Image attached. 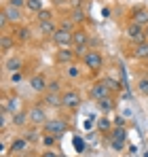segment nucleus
Masks as SVG:
<instances>
[{
    "label": "nucleus",
    "instance_id": "1",
    "mask_svg": "<svg viewBox=\"0 0 148 157\" xmlns=\"http://www.w3.org/2000/svg\"><path fill=\"white\" fill-rule=\"evenodd\" d=\"M70 130V125H68V121L66 119H59V117H55V119H49L45 125H43V132L45 134H53V136H64L66 132Z\"/></svg>",
    "mask_w": 148,
    "mask_h": 157
},
{
    "label": "nucleus",
    "instance_id": "2",
    "mask_svg": "<svg viewBox=\"0 0 148 157\" xmlns=\"http://www.w3.org/2000/svg\"><path fill=\"white\" fill-rule=\"evenodd\" d=\"M87 43H89V32L87 30L78 28L72 32V45L76 49V55H85L83 51H87Z\"/></svg>",
    "mask_w": 148,
    "mask_h": 157
},
{
    "label": "nucleus",
    "instance_id": "3",
    "mask_svg": "<svg viewBox=\"0 0 148 157\" xmlns=\"http://www.w3.org/2000/svg\"><path fill=\"white\" fill-rule=\"evenodd\" d=\"M72 32H74V30H68V28L59 26L51 38H53V43H55L59 49H66V47H70V45H72Z\"/></svg>",
    "mask_w": 148,
    "mask_h": 157
},
{
    "label": "nucleus",
    "instance_id": "4",
    "mask_svg": "<svg viewBox=\"0 0 148 157\" xmlns=\"http://www.w3.org/2000/svg\"><path fill=\"white\" fill-rule=\"evenodd\" d=\"M83 102V98H80V94L76 91V89H64L61 91V106L64 108H78Z\"/></svg>",
    "mask_w": 148,
    "mask_h": 157
},
{
    "label": "nucleus",
    "instance_id": "5",
    "mask_svg": "<svg viewBox=\"0 0 148 157\" xmlns=\"http://www.w3.org/2000/svg\"><path fill=\"white\" fill-rule=\"evenodd\" d=\"M28 117H30V123L32 125H45L49 121L47 117V110H45V104H36L28 110Z\"/></svg>",
    "mask_w": 148,
    "mask_h": 157
},
{
    "label": "nucleus",
    "instance_id": "6",
    "mask_svg": "<svg viewBox=\"0 0 148 157\" xmlns=\"http://www.w3.org/2000/svg\"><path fill=\"white\" fill-rule=\"evenodd\" d=\"M83 64L89 68V70H99L104 66V57L99 51H85L83 55Z\"/></svg>",
    "mask_w": 148,
    "mask_h": 157
},
{
    "label": "nucleus",
    "instance_id": "7",
    "mask_svg": "<svg viewBox=\"0 0 148 157\" xmlns=\"http://www.w3.org/2000/svg\"><path fill=\"white\" fill-rule=\"evenodd\" d=\"M89 96H91V100L99 102L102 98H108V96H112V91L106 87V83H104V81H95V83L89 87Z\"/></svg>",
    "mask_w": 148,
    "mask_h": 157
},
{
    "label": "nucleus",
    "instance_id": "8",
    "mask_svg": "<svg viewBox=\"0 0 148 157\" xmlns=\"http://www.w3.org/2000/svg\"><path fill=\"white\" fill-rule=\"evenodd\" d=\"M125 34H127V38L133 40V43H142V40H146V28L138 26V24H133V21L127 26Z\"/></svg>",
    "mask_w": 148,
    "mask_h": 157
},
{
    "label": "nucleus",
    "instance_id": "9",
    "mask_svg": "<svg viewBox=\"0 0 148 157\" xmlns=\"http://www.w3.org/2000/svg\"><path fill=\"white\" fill-rule=\"evenodd\" d=\"M129 15H131V21H133V24L144 26V28L148 26V9L146 6H135Z\"/></svg>",
    "mask_w": 148,
    "mask_h": 157
},
{
    "label": "nucleus",
    "instance_id": "10",
    "mask_svg": "<svg viewBox=\"0 0 148 157\" xmlns=\"http://www.w3.org/2000/svg\"><path fill=\"white\" fill-rule=\"evenodd\" d=\"M30 149V142L25 140L24 136H17V138H13V142H11V147H9V153H13V155H21Z\"/></svg>",
    "mask_w": 148,
    "mask_h": 157
},
{
    "label": "nucleus",
    "instance_id": "11",
    "mask_svg": "<svg viewBox=\"0 0 148 157\" xmlns=\"http://www.w3.org/2000/svg\"><path fill=\"white\" fill-rule=\"evenodd\" d=\"M30 87L34 89V91H38V94H43V91H47V87H49V81L45 75H34V77L30 78Z\"/></svg>",
    "mask_w": 148,
    "mask_h": 157
},
{
    "label": "nucleus",
    "instance_id": "12",
    "mask_svg": "<svg viewBox=\"0 0 148 157\" xmlns=\"http://www.w3.org/2000/svg\"><path fill=\"white\" fill-rule=\"evenodd\" d=\"M2 15H4L11 24H15V21L21 19V9H17V6H13V4H6V6L2 9Z\"/></svg>",
    "mask_w": 148,
    "mask_h": 157
},
{
    "label": "nucleus",
    "instance_id": "13",
    "mask_svg": "<svg viewBox=\"0 0 148 157\" xmlns=\"http://www.w3.org/2000/svg\"><path fill=\"white\" fill-rule=\"evenodd\" d=\"M4 70L6 72H19V70H24V62L19 57H6L4 59Z\"/></svg>",
    "mask_w": 148,
    "mask_h": 157
},
{
    "label": "nucleus",
    "instance_id": "14",
    "mask_svg": "<svg viewBox=\"0 0 148 157\" xmlns=\"http://www.w3.org/2000/svg\"><path fill=\"white\" fill-rule=\"evenodd\" d=\"M98 108L106 115V113H112L114 108H117V100H114V96H108V98H102L98 102Z\"/></svg>",
    "mask_w": 148,
    "mask_h": 157
},
{
    "label": "nucleus",
    "instance_id": "15",
    "mask_svg": "<svg viewBox=\"0 0 148 157\" xmlns=\"http://www.w3.org/2000/svg\"><path fill=\"white\" fill-rule=\"evenodd\" d=\"M74 55H76V51H72L70 47H66V49H59V51H57L55 59H57L59 64H72Z\"/></svg>",
    "mask_w": 148,
    "mask_h": 157
},
{
    "label": "nucleus",
    "instance_id": "16",
    "mask_svg": "<svg viewBox=\"0 0 148 157\" xmlns=\"http://www.w3.org/2000/svg\"><path fill=\"white\" fill-rule=\"evenodd\" d=\"M43 104L49 106V108L61 106V94H53V91H47V94H45V98H43Z\"/></svg>",
    "mask_w": 148,
    "mask_h": 157
},
{
    "label": "nucleus",
    "instance_id": "17",
    "mask_svg": "<svg viewBox=\"0 0 148 157\" xmlns=\"http://www.w3.org/2000/svg\"><path fill=\"white\" fill-rule=\"evenodd\" d=\"M133 55H135L138 59L148 62V38H146V40H142V43H135V47H133Z\"/></svg>",
    "mask_w": 148,
    "mask_h": 157
},
{
    "label": "nucleus",
    "instance_id": "18",
    "mask_svg": "<svg viewBox=\"0 0 148 157\" xmlns=\"http://www.w3.org/2000/svg\"><path fill=\"white\" fill-rule=\"evenodd\" d=\"M11 123H13L15 128H21V125H25V123H30L28 110H19V113H15V115L11 117Z\"/></svg>",
    "mask_w": 148,
    "mask_h": 157
},
{
    "label": "nucleus",
    "instance_id": "19",
    "mask_svg": "<svg viewBox=\"0 0 148 157\" xmlns=\"http://www.w3.org/2000/svg\"><path fill=\"white\" fill-rule=\"evenodd\" d=\"M15 43H17L15 36H11V34H2V38H0V49L6 53V51H11V49L15 47Z\"/></svg>",
    "mask_w": 148,
    "mask_h": 157
},
{
    "label": "nucleus",
    "instance_id": "20",
    "mask_svg": "<svg viewBox=\"0 0 148 157\" xmlns=\"http://www.w3.org/2000/svg\"><path fill=\"white\" fill-rule=\"evenodd\" d=\"M30 36H32V30H30V28L21 26V28H17V30H15V38H17V43H28V40H30Z\"/></svg>",
    "mask_w": 148,
    "mask_h": 157
},
{
    "label": "nucleus",
    "instance_id": "21",
    "mask_svg": "<svg viewBox=\"0 0 148 157\" xmlns=\"http://www.w3.org/2000/svg\"><path fill=\"white\" fill-rule=\"evenodd\" d=\"M108 140H127V130L125 128H112L108 132Z\"/></svg>",
    "mask_w": 148,
    "mask_h": 157
},
{
    "label": "nucleus",
    "instance_id": "22",
    "mask_svg": "<svg viewBox=\"0 0 148 157\" xmlns=\"http://www.w3.org/2000/svg\"><path fill=\"white\" fill-rule=\"evenodd\" d=\"M38 26H40V32L43 34H55V30H57V26L53 24V19H45V21H38Z\"/></svg>",
    "mask_w": 148,
    "mask_h": 157
},
{
    "label": "nucleus",
    "instance_id": "23",
    "mask_svg": "<svg viewBox=\"0 0 148 157\" xmlns=\"http://www.w3.org/2000/svg\"><path fill=\"white\" fill-rule=\"evenodd\" d=\"M102 81L106 83V87H108L112 94H117V91H121V89H123L121 81H117V78H112V77H106V78H102Z\"/></svg>",
    "mask_w": 148,
    "mask_h": 157
},
{
    "label": "nucleus",
    "instance_id": "24",
    "mask_svg": "<svg viewBox=\"0 0 148 157\" xmlns=\"http://www.w3.org/2000/svg\"><path fill=\"white\" fill-rule=\"evenodd\" d=\"M4 108L11 113V115H15V113H19V100L17 98H9V100H4Z\"/></svg>",
    "mask_w": 148,
    "mask_h": 157
},
{
    "label": "nucleus",
    "instance_id": "25",
    "mask_svg": "<svg viewBox=\"0 0 148 157\" xmlns=\"http://www.w3.org/2000/svg\"><path fill=\"white\" fill-rule=\"evenodd\" d=\"M112 128H114V125H112V121H110V119H106V117H99V119H98V130L99 132L108 134Z\"/></svg>",
    "mask_w": 148,
    "mask_h": 157
},
{
    "label": "nucleus",
    "instance_id": "26",
    "mask_svg": "<svg viewBox=\"0 0 148 157\" xmlns=\"http://www.w3.org/2000/svg\"><path fill=\"white\" fill-rule=\"evenodd\" d=\"M40 140H43L45 149H53V147L57 144V136H53V134H43V136H40Z\"/></svg>",
    "mask_w": 148,
    "mask_h": 157
},
{
    "label": "nucleus",
    "instance_id": "27",
    "mask_svg": "<svg viewBox=\"0 0 148 157\" xmlns=\"http://www.w3.org/2000/svg\"><path fill=\"white\" fill-rule=\"evenodd\" d=\"M25 6L32 13H40L43 11V0H25Z\"/></svg>",
    "mask_w": 148,
    "mask_h": 157
},
{
    "label": "nucleus",
    "instance_id": "28",
    "mask_svg": "<svg viewBox=\"0 0 148 157\" xmlns=\"http://www.w3.org/2000/svg\"><path fill=\"white\" fill-rule=\"evenodd\" d=\"M138 91H140L142 96H146V98H148V75L140 77V81H138Z\"/></svg>",
    "mask_w": 148,
    "mask_h": 157
},
{
    "label": "nucleus",
    "instance_id": "29",
    "mask_svg": "<svg viewBox=\"0 0 148 157\" xmlns=\"http://www.w3.org/2000/svg\"><path fill=\"white\" fill-rule=\"evenodd\" d=\"M66 77H68V78H78V77H80V68H78L76 64H68V68H66Z\"/></svg>",
    "mask_w": 148,
    "mask_h": 157
},
{
    "label": "nucleus",
    "instance_id": "30",
    "mask_svg": "<svg viewBox=\"0 0 148 157\" xmlns=\"http://www.w3.org/2000/svg\"><path fill=\"white\" fill-rule=\"evenodd\" d=\"M72 21L74 24H83V21H85V11H83L80 6H76L72 11Z\"/></svg>",
    "mask_w": 148,
    "mask_h": 157
},
{
    "label": "nucleus",
    "instance_id": "31",
    "mask_svg": "<svg viewBox=\"0 0 148 157\" xmlns=\"http://www.w3.org/2000/svg\"><path fill=\"white\" fill-rule=\"evenodd\" d=\"M38 136H40V134H38V132H34V130H32V132H25V134H24V138L28 140V142H36V140H38Z\"/></svg>",
    "mask_w": 148,
    "mask_h": 157
},
{
    "label": "nucleus",
    "instance_id": "32",
    "mask_svg": "<svg viewBox=\"0 0 148 157\" xmlns=\"http://www.w3.org/2000/svg\"><path fill=\"white\" fill-rule=\"evenodd\" d=\"M38 15V21H45V19H53V13L51 11H47V9H43L40 13H36Z\"/></svg>",
    "mask_w": 148,
    "mask_h": 157
},
{
    "label": "nucleus",
    "instance_id": "33",
    "mask_svg": "<svg viewBox=\"0 0 148 157\" xmlns=\"http://www.w3.org/2000/svg\"><path fill=\"white\" fill-rule=\"evenodd\" d=\"M125 142H127V140H110V147H112L114 151H123Z\"/></svg>",
    "mask_w": 148,
    "mask_h": 157
},
{
    "label": "nucleus",
    "instance_id": "34",
    "mask_svg": "<svg viewBox=\"0 0 148 157\" xmlns=\"http://www.w3.org/2000/svg\"><path fill=\"white\" fill-rule=\"evenodd\" d=\"M59 81H49V87H47V91H53V94H59Z\"/></svg>",
    "mask_w": 148,
    "mask_h": 157
},
{
    "label": "nucleus",
    "instance_id": "35",
    "mask_svg": "<svg viewBox=\"0 0 148 157\" xmlns=\"http://www.w3.org/2000/svg\"><path fill=\"white\" fill-rule=\"evenodd\" d=\"M21 81H24L21 70H19V72H11V83H13V85H17V83H21Z\"/></svg>",
    "mask_w": 148,
    "mask_h": 157
},
{
    "label": "nucleus",
    "instance_id": "36",
    "mask_svg": "<svg viewBox=\"0 0 148 157\" xmlns=\"http://www.w3.org/2000/svg\"><path fill=\"white\" fill-rule=\"evenodd\" d=\"M112 125H114V128H125V117L117 115V117L112 119Z\"/></svg>",
    "mask_w": 148,
    "mask_h": 157
},
{
    "label": "nucleus",
    "instance_id": "37",
    "mask_svg": "<svg viewBox=\"0 0 148 157\" xmlns=\"http://www.w3.org/2000/svg\"><path fill=\"white\" fill-rule=\"evenodd\" d=\"M9 4H13V6H17V9H21V6H25V0H9Z\"/></svg>",
    "mask_w": 148,
    "mask_h": 157
},
{
    "label": "nucleus",
    "instance_id": "38",
    "mask_svg": "<svg viewBox=\"0 0 148 157\" xmlns=\"http://www.w3.org/2000/svg\"><path fill=\"white\" fill-rule=\"evenodd\" d=\"M40 157H59V153H55L53 149H47V151H45V153H43Z\"/></svg>",
    "mask_w": 148,
    "mask_h": 157
},
{
    "label": "nucleus",
    "instance_id": "39",
    "mask_svg": "<svg viewBox=\"0 0 148 157\" xmlns=\"http://www.w3.org/2000/svg\"><path fill=\"white\" fill-rule=\"evenodd\" d=\"M146 38H148V26H146Z\"/></svg>",
    "mask_w": 148,
    "mask_h": 157
},
{
    "label": "nucleus",
    "instance_id": "40",
    "mask_svg": "<svg viewBox=\"0 0 148 157\" xmlns=\"http://www.w3.org/2000/svg\"><path fill=\"white\" fill-rule=\"evenodd\" d=\"M59 157H70V155H59Z\"/></svg>",
    "mask_w": 148,
    "mask_h": 157
},
{
    "label": "nucleus",
    "instance_id": "41",
    "mask_svg": "<svg viewBox=\"0 0 148 157\" xmlns=\"http://www.w3.org/2000/svg\"><path fill=\"white\" fill-rule=\"evenodd\" d=\"M146 68H148V66H146Z\"/></svg>",
    "mask_w": 148,
    "mask_h": 157
}]
</instances>
